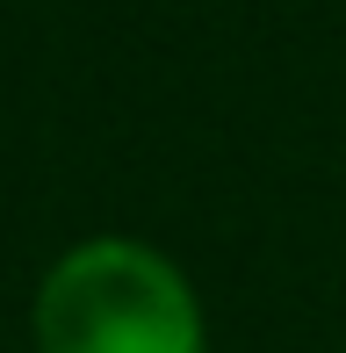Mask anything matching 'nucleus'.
<instances>
[{"mask_svg": "<svg viewBox=\"0 0 346 353\" xmlns=\"http://www.w3.org/2000/svg\"><path fill=\"white\" fill-rule=\"evenodd\" d=\"M29 353H210V310L166 245L87 231L29 288Z\"/></svg>", "mask_w": 346, "mask_h": 353, "instance_id": "f257e3e1", "label": "nucleus"}]
</instances>
